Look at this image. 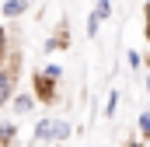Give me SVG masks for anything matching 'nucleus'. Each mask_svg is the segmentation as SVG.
<instances>
[{
	"label": "nucleus",
	"mask_w": 150,
	"mask_h": 147,
	"mask_svg": "<svg viewBox=\"0 0 150 147\" xmlns=\"http://www.w3.org/2000/svg\"><path fill=\"white\" fill-rule=\"evenodd\" d=\"M32 137H35V144H67L74 137V126L63 116H42L32 130Z\"/></svg>",
	"instance_id": "obj_1"
},
{
	"label": "nucleus",
	"mask_w": 150,
	"mask_h": 147,
	"mask_svg": "<svg viewBox=\"0 0 150 147\" xmlns=\"http://www.w3.org/2000/svg\"><path fill=\"white\" fill-rule=\"evenodd\" d=\"M14 95H18V56L11 53V60L0 63V109L11 105Z\"/></svg>",
	"instance_id": "obj_2"
},
{
	"label": "nucleus",
	"mask_w": 150,
	"mask_h": 147,
	"mask_svg": "<svg viewBox=\"0 0 150 147\" xmlns=\"http://www.w3.org/2000/svg\"><path fill=\"white\" fill-rule=\"evenodd\" d=\"M32 95H35L38 105H52L56 95H59V81H52V77H45L42 70H35L32 74Z\"/></svg>",
	"instance_id": "obj_3"
},
{
	"label": "nucleus",
	"mask_w": 150,
	"mask_h": 147,
	"mask_svg": "<svg viewBox=\"0 0 150 147\" xmlns=\"http://www.w3.org/2000/svg\"><path fill=\"white\" fill-rule=\"evenodd\" d=\"M28 7H32V0H4L0 4V18L4 21H18V18L28 14Z\"/></svg>",
	"instance_id": "obj_4"
},
{
	"label": "nucleus",
	"mask_w": 150,
	"mask_h": 147,
	"mask_svg": "<svg viewBox=\"0 0 150 147\" xmlns=\"http://www.w3.org/2000/svg\"><path fill=\"white\" fill-rule=\"evenodd\" d=\"M35 95H32V91H18V95H14V98H11V112H14V116H28V112H35Z\"/></svg>",
	"instance_id": "obj_5"
},
{
	"label": "nucleus",
	"mask_w": 150,
	"mask_h": 147,
	"mask_svg": "<svg viewBox=\"0 0 150 147\" xmlns=\"http://www.w3.org/2000/svg\"><path fill=\"white\" fill-rule=\"evenodd\" d=\"M70 46V28L67 25H56V35L45 39V53H59V49H67Z\"/></svg>",
	"instance_id": "obj_6"
},
{
	"label": "nucleus",
	"mask_w": 150,
	"mask_h": 147,
	"mask_svg": "<svg viewBox=\"0 0 150 147\" xmlns=\"http://www.w3.org/2000/svg\"><path fill=\"white\" fill-rule=\"evenodd\" d=\"M18 140V126L14 123H0V147H14Z\"/></svg>",
	"instance_id": "obj_7"
},
{
	"label": "nucleus",
	"mask_w": 150,
	"mask_h": 147,
	"mask_svg": "<svg viewBox=\"0 0 150 147\" xmlns=\"http://www.w3.org/2000/svg\"><path fill=\"white\" fill-rule=\"evenodd\" d=\"M136 133H140V140L150 144V109H143L140 116H136Z\"/></svg>",
	"instance_id": "obj_8"
},
{
	"label": "nucleus",
	"mask_w": 150,
	"mask_h": 147,
	"mask_svg": "<svg viewBox=\"0 0 150 147\" xmlns=\"http://www.w3.org/2000/svg\"><path fill=\"white\" fill-rule=\"evenodd\" d=\"M11 32H7V25H0V63H7L11 60Z\"/></svg>",
	"instance_id": "obj_9"
},
{
	"label": "nucleus",
	"mask_w": 150,
	"mask_h": 147,
	"mask_svg": "<svg viewBox=\"0 0 150 147\" xmlns=\"http://www.w3.org/2000/svg\"><path fill=\"white\" fill-rule=\"evenodd\" d=\"M126 63H129L133 70H143V67H147V56H143L140 49H129V53H126Z\"/></svg>",
	"instance_id": "obj_10"
},
{
	"label": "nucleus",
	"mask_w": 150,
	"mask_h": 147,
	"mask_svg": "<svg viewBox=\"0 0 150 147\" xmlns=\"http://www.w3.org/2000/svg\"><path fill=\"white\" fill-rule=\"evenodd\" d=\"M94 18H101V21H108L112 18V0H94V11H91Z\"/></svg>",
	"instance_id": "obj_11"
},
{
	"label": "nucleus",
	"mask_w": 150,
	"mask_h": 147,
	"mask_svg": "<svg viewBox=\"0 0 150 147\" xmlns=\"http://www.w3.org/2000/svg\"><path fill=\"white\" fill-rule=\"evenodd\" d=\"M101 112H105V119H112L115 112H119V91H108V98H105V109H101Z\"/></svg>",
	"instance_id": "obj_12"
},
{
	"label": "nucleus",
	"mask_w": 150,
	"mask_h": 147,
	"mask_svg": "<svg viewBox=\"0 0 150 147\" xmlns=\"http://www.w3.org/2000/svg\"><path fill=\"white\" fill-rule=\"evenodd\" d=\"M101 25H105L101 18H94V14H87V25H84V35H87V39H94L98 32H101Z\"/></svg>",
	"instance_id": "obj_13"
},
{
	"label": "nucleus",
	"mask_w": 150,
	"mask_h": 147,
	"mask_svg": "<svg viewBox=\"0 0 150 147\" xmlns=\"http://www.w3.org/2000/svg\"><path fill=\"white\" fill-rule=\"evenodd\" d=\"M42 74H45V77H52V81H59V77H63V67H59V63H45Z\"/></svg>",
	"instance_id": "obj_14"
},
{
	"label": "nucleus",
	"mask_w": 150,
	"mask_h": 147,
	"mask_svg": "<svg viewBox=\"0 0 150 147\" xmlns=\"http://www.w3.org/2000/svg\"><path fill=\"white\" fill-rule=\"evenodd\" d=\"M122 147H150V144H147V140H140V137H129Z\"/></svg>",
	"instance_id": "obj_15"
},
{
	"label": "nucleus",
	"mask_w": 150,
	"mask_h": 147,
	"mask_svg": "<svg viewBox=\"0 0 150 147\" xmlns=\"http://www.w3.org/2000/svg\"><path fill=\"white\" fill-rule=\"evenodd\" d=\"M143 88H147V102H150V74H147V81H143Z\"/></svg>",
	"instance_id": "obj_16"
},
{
	"label": "nucleus",
	"mask_w": 150,
	"mask_h": 147,
	"mask_svg": "<svg viewBox=\"0 0 150 147\" xmlns=\"http://www.w3.org/2000/svg\"><path fill=\"white\" fill-rule=\"evenodd\" d=\"M147 67H150V53H147Z\"/></svg>",
	"instance_id": "obj_17"
}]
</instances>
